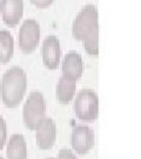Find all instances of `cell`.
I'll return each mask as SVG.
<instances>
[{"label": "cell", "mask_w": 141, "mask_h": 159, "mask_svg": "<svg viewBox=\"0 0 141 159\" xmlns=\"http://www.w3.org/2000/svg\"><path fill=\"white\" fill-rule=\"evenodd\" d=\"M18 41L19 47L24 53L28 54L35 51L40 41V25L35 19L28 18L24 20L19 30Z\"/></svg>", "instance_id": "5b68a950"}, {"label": "cell", "mask_w": 141, "mask_h": 159, "mask_svg": "<svg viewBox=\"0 0 141 159\" xmlns=\"http://www.w3.org/2000/svg\"><path fill=\"white\" fill-rule=\"evenodd\" d=\"M46 99L39 91H33L28 94V98L24 104L23 118L28 130L35 131L39 124L46 118Z\"/></svg>", "instance_id": "7a4b0ae2"}, {"label": "cell", "mask_w": 141, "mask_h": 159, "mask_svg": "<svg viewBox=\"0 0 141 159\" xmlns=\"http://www.w3.org/2000/svg\"><path fill=\"white\" fill-rule=\"evenodd\" d=\"M27 90V74L20 66H12L2 74L0 92L6 107L14 108L23 102Z\"/></svg>", "instance_id": "6da1fadb"}, {"label": "cell", "mask_w": 141, "mask_h": 159, "mask_svg": "<svg viewBox=\"0 0 141 159\" xmlns=\"http://www.w3.org/2000/svg\"><path fill=\"white\" fill-rule=\"evenodd\" d=\"M75 91H77V81L75 80L68 79L64 75L59 78V81L56 84L55 93L60 104H64V105L69 104L75 96Z\"/></svg>", "instance_id": "7c38bea8"}, {"label": "cell", "mask_w": 141, "mask_h": 159, "mask_svg": "<svg viewBox=\"0 0 141 159\" xmlns=\"http://www.w3.org/2000/svg\"><path fill=\"white\" fill-rule=\"evenodd\" d=\"M29 1L38 8H45L54 2V0H29Z\"/></svg>", "instance_id": "e0dca14e"}, {"label": "cell", "mask_w": 141, "mask_h": 159, "mask_svg": "<svg viewBox=\"0 0 141 159\" xmlns=\"http://www.w3.org/2000/svg\"><path fill=\"white\" fill-rule=\"evenodd\" d=\"M14 53V40L10 31L0 30V63H10Z\"/></svg>", "instance_id": "4fadbf2b"}, {"label": "cell", "mask_w": 141, "mask_h": 159, "mask_svg": "<svg viewBox=\"0 0 141 159\" xmlns=\"http://www.w3.org/2000/svg\"><path fill=\"white\" fill-rule=\"evenodd\" d=\"M4 4H5V0H0V13L2 12V8H4Z\"/></svg>", "instance_id": "ac0fdd59"}, {"label": "cell", "mask_w": 141, "mask_h": 159, "mask_svg": "<svg viewBox=\"0 0 141 159\" xmlns=\"http://www.w3.org/2000/svg\"><path fill=\"white\" fill-rule=\"evenodd\" d=\"M0 159H4V158H2V157H0Z\"/></svg>", "instance_id": "ffe728a7"}, {"label": "cell", "mask_w": 141, "mask_h": 159, "mask_svg": "<svg viewBox=\"0 0 141 159\" xmlns=\"http://www.w3.org/2000/svg\"><path fill=\"white\" fill-rule=\"evenodd\" d=\"M1 16L7 26H17L24 16V0H5Z\"/></svg>", "instance_id": "30bf717a"}, {"label": "cell", "mask_w": 141, "mask_h": 159, "mask_svg": "<svg viewBox=\"0 0 141 159\" xmlns=\"http://www.w3.org/2000/svg\"><path fill=\"white\" fill-rule=\"evenodd\" d=\"M84 50L92 57L99 56V29L94 30L90 34L81 40Z\"/></svg>", "instance_id": "5bb4252c"}, {"label": "cell", "mask_w": 141, "mask_h": 159, "mask_svg": "<svg viewBox=\"0 0 141 159\" xmlns=\"http://www.w3.org/2000/svg\"><path fill=\"white\" fill-rule=\"evenodd\" d=\"M62 75L68 79L79 80L84 73V61L78 52L71 51L65 56L61 64Z\"/></svg>", "instance_id": "9c48e42d"}, {"label": "cell", "mask_w": 141, "mask_h": 159, "mask_svg": "<svg viewBox=\"0 0 141 159\" xmlns=\"http://www.w3.org/2000/svg\"><path fill=\"white\" fill-rule=\"evenodd\" d=\"M41 58L42 63L47 68L55 70L60 65L61 59V45L60 40L55 35H47L41 46Z\"/></svg>", "instance_id": "52a82bcc"}, {"label": "cell", "mask_w": 141, "mask_h": 159, "mask_svg": "<svg viewBox=\"0 0 141 159\" xmlns=\"http://www.w3.org/2000/svg\"><path fill=\"white\" fill-rule=\"evenodd\" d=\"M47 159H56V158H52V157H51V158H47Z\"/></svg>", "instance_id": "d6986e66"}, {"label": "cell", "mask_w": 141, "mask_h": 159, "mask_svg": "<svg viewBox=\"0 0 141 159\" xmlns=\"http://www.w3.org/2000/svg\"><path fill=\"white\" fill-rule=\"evenodd\" d=\"M7 142V124L2 116H0V150L5 146Z\"/></svg>", "instance_id": "9a60e30c"}, {"label": "cell", "mask_w": 141, "mask_h": 159, "mask_svg": "<svg viewBox=\"0 0 141 159\" xmlns=\"http://www.w3.org/2000/svg\"><path fill=\"white\" fill-rule=\"evenodd\" d=\"M6 156L7 159H27V144L25 137L20 133H15L11 136L6 146Z\"/></svg>", "instance_id": "8fae6325"}, {"label": "cell", "mask_w": 141, "mask_h": 159, "mask_svg": "<svg viewBox=\"0 0 141 159\" xmlns=\"http://www.w3.org/2000/svg\"><path fill=\"white\" fill-rule=\"evenodd\" d=\"M99 29V13L94 5H85L77 14L72 24V34L77 40H81Z\"/></svg>", "instance_id": "277c9868"}, {"label": "cell", "mask_w": 141, "mask_h": 159, "mask_svg": "<svg viewBox=\"0 0 141 159\" xmlns=\"http://www.w3.org/2000/svg\"><path fill=\"white\" fill-rule=\"evenodd\" d=\"M95 136L94 131L87 125H77L72 130L71 134V145L77 153H88L94 146Z\"/></svg>", "instance_id": "8992f818"}, {"label": "cell", "mask_w": 141, "mask_h": 159, "mask_svg": "<svg viewBox=\"0 0 141 159\" xmlns=\"http://www.w3.org/2000/svg\"><path fill=\"white\" fill-rule=\"evenodd\" d=\"M35 139L40 150H50L54 145L56 139L55 121L52 118L46 117L35 129Z\"/></svg>", "instance_id": "ba28073f"}, {"label": "cell", "mask_w": 141, "mask_h": 159, "mask_svg": "<svg viewBox=\"0 0 141 159\" xmlns=\"http://www.w3.org/2000/svg\"><path fill=\"white\" fill-rule=\"evenodd\" d=\"M73 111L82 121H94L99 116V97L90 89H82L75 97Z\"/></svg>", "instance_id": "3957f363"}, {"label": "cell", "mask_w": 141, "mask_h": 159, "mask_svg": "<svg viewBox=\"0 0 141 159\" xmlns=\"http://www.w3.org/2000/svg\"><path fill=\"white\" fill-rule=\"evenodd\" d=\"M58 159H78V157L74 154V152L72 150L68 148H62L59 151V156Z\"/></svg>", "instance_id": "2e32d148"}]
</instances>
